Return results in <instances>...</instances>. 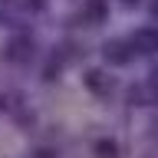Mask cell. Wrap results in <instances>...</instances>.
Segmentation results:
<instances>
[{
    "instance_id": "cell-3",
    "label": "cell",
    "mask_w": 158,
    "mask_h": 158,
    "mask_svg": "<svg viewBox=\"0 0 158 158\" xmlns=\"http://www.w3.org/2000/svg\"><path fill=\"white\" fill-rule=\"evenodd\" d=\"M155 13H158V0H155Z\"/></svg>"
},
{
    "instance_id": "cell-1",
    "label": "cell",
    "mask_w": 158,
    "mask_h": 158,
    "mask_svg": "<svg viewBox=\"0 0 158 158\" xmlns=\"http://www.w3.org/2000/svg\"><path fill=\"white\" fill-rule=\"evenodd\" d=\"M135 46L138 49H158V33H148V30H142L135 36Z\"/></svg>"
},
{
    "instance_id": "cell-2",
    "label": "cell",
    "mask_w": 158,
    "mask_h": 158,
    "mask_svg": "<svg viewBox=\"0 0 158 158\" xmlns=\"http://www.w3.org/2000/svg\"><path fill=\"white\" fill-rule=\"evenodd\" d=\"M109 59H112V63H122V59H128V53H122V49H125V46H122V43H109Z\"/></svg>"
}]
</instances>
